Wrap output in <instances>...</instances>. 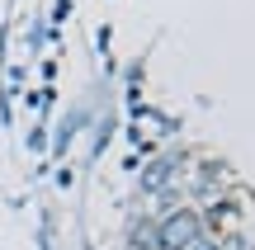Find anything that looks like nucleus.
<instances>
[{"instance_id":"nucleus-1","label":"nucleus","mask_w":255,"mask_h":250,"mask_svg":"<svg viewBox=\"0 0 255 250\" xmlns=\"http://www.w3.org/2000/svg\"><path fill=\"white\" fill-rule=\"evenodd\" d=\"M199 236H203V213L199 208H170L161 217V227H156V246L161 250H184Z\"/></svg>"},{"instance_id":"nucleus-2","label":"nucleus","mask_w":255,"mask_h":250,"mask_svg":"<svg viewBox=\"0 0 255 250\" xmlns=\"http://www.w3.org/2000/svg\"><path fill=\"white\" fill-rule=\"evenodd\" d=\"M170 175H175V161H156V166L142 175V194H161V189L170 184Z\"/></svg>"},{"instance_id":"nucleus-3","label":"nucleus","mask_w":255,"mask_h":250,"mask_svg":"<svg viewBox=\"0 0 255 250\" xmlns=\"http://www.w3.org/2000/svg\"><path fill=\"white\" fill-rule=\"evenodd\" d=\"M184 250H222V236H208V232H203L199 241H189Z\"/></svg>"}]
</instances>
